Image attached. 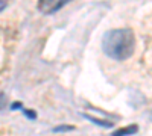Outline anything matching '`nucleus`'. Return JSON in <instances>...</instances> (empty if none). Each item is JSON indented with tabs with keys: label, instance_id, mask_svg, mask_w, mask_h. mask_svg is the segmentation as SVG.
<instances>
[{
	"label": "nucleus",
	"instance_id": "obj_10",
	"mask_svg": "<svg viewBox=\"0 0 152 136\" xmlns=\"http://www.w3.org/2000/svg\"><path fill=\"white\" fill-rule=\"evenodd\" d=\"M20 106H21L20 103H14V104H12V107H11V109H14V110H15V109H20Z\"/></svg>",
	"mask_w": 152,
	"mask_h": 136
},
{
	"label": "nucleus",
	"instance_id": "obj_4",
	"mask_svg": "<svg viewBox=\"0 0 152 136\" xmlns=\"http://www.w3.org/2000/svg\"><path fill=\"white\" fill-rule=\"evenodd\" d=\"M85 118H88L90 121L96 122V124L102 126V127H113V122H111V121H100L99 118H94V117H90V115H85Z\"/></svg>",
	"mask_w": 152,
	"mask_h": 136
},
{
	"label": "nucleus",
	"instance_id": "obj_6",
	"mask_svg": "<svg viewBox=\"0 0 152 136\" xmlns=\"http://www.w3.org/2000/svg\"><path fill=\"white\" fill-rule=\"evenodd\" d=\"M6 103H8V98H6V95H5L3 92H0V109H3V107L6 106Z\"/></svg>",
	"mask_w": 152,
	"mask_h": 136
},
{
	"label": "nucleus",
	"instance_id": "obj_3",
	"mask_svg": "<svg viewBox=\"0 0 152 136\" xmlns=\"http://www.w3.org/2000/svg\"><path fill=\"white\" fill-rule=\"evenodd\" d=\"M56 5V0H38V9L41 12H50L52 14V9Z\"/></svg>",
	"mask_w": 152,
	"mask_h": 136
},
{
	"label": "nucleus",
	"instance_id": "obj_5",
	"mask_svg": "<svg viewBox=\"0 0 152 136\" xmlns=\"http://www.w3.org/2000/svg\"><path fill=\"white\" fill-rule=\"evenodd\" d=\"M69 2H72V0H56V5H55V8L52 9V14H53V12H56V11H59L61 8H64Z\"/></svg>",
	"mask_w": 152,
	"mask_h": 136
},
{
	"label": "nucleus",
	"instance_id": "obj_1",
	"mask_svg": "<svg viewBox=\"0 0 152 136\" xmlns=\"http://www.w3.org/2000/svg\"><path fill=\"white\" fill-rule=\"evenodd\" d=\"M135 47V38L131 29H113L104 35L102 50L114 60H125L131 58Z\"/></svg>",
	"mask_w": 152,
	"mask_h": 136
},
{
	"label": "nucleus",
	"instance_id": "obj_8",
	"mask_svg": "<svg viewBox=\"0 0 152 136\" xmlns=\"http://www.w3.org/2000/svg\"><path fill=\"white\" fill-rule=\"evenodd\" d=\"M23 112H24V115H26L29 119H35V112H32V110H26V109H23Z\"/></svg>",
	"mask_w": 152,
	"mask_h": 136
},
{
	"label": "nucleus",
	"instance_id": "obj_9",
	"mask_svg": "<svg viewBox=\"0 0 152 136\" xmlns=\"http://www.w3.org/2000/svg\"><path fill=\"white\" fill-rule=\"evenodd\" d=\"M8 2H9V0H0V12L8 6Z\"/></svg>",
	"mask_w": 152,
	"mask_h": 136
},
{
	"label": "nucleus",
	"instance_id": "obj_7",
	"mask_svg": "<svg viewBox=\"0 0 152 136\" xmlns=\"http://www.w3.org/2000/svg\"><path fill=\"white\" fill-rule=\"evenodd\" d=\"M73 129H75L73 126H61V127H55V129H53V132H56V133H58V132H64V130H73Z\"/></svg>",
	"mask_w": 152,
	"mask_h": 136
},
{
	"label": "nucleus",
	"instance_id": "obj_2",
	"mask_svg": "<svg viewBox=\"0 0 152 136\" xmlns=\"http://www.w3.org/2000/svg\"><path fill=\"white\" fill-rule=\"evenodd\" d=\"M137 130H138V126L137 124H131V126H126L123 129H119L117 132L111 133V136H128V135H134Z\"/></svg>",
	"mask_w": 152,
	"mask_h": 136
}]
</instances>
